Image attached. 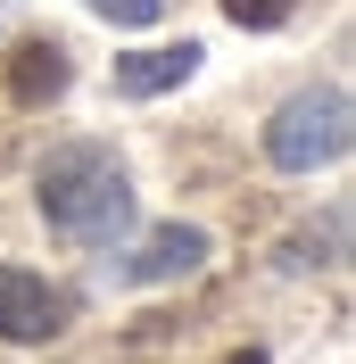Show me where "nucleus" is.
Here are the masks:
<instances>
[{"label":"nucleus","mask_w":356,"mask_h":364,"mask_svg":"<svg viewBox=\"0 0 356 364\" xmlns=\"http://www.w3.org/2000/svg\"><path fill=\"white\" fill-rule=\"evenodd\" d=\"M33 207L75 249H116L125 224H133V174L108 141H67L33 166Z\"/></svg>","instance_id":"nucleus-1"},{"label":"nucleus","mask_w":356,"mask_h":364,"mask_svg":"<svg viewBox=\"0 0 356 364\" xmlns=\"http://www.w3.org/2000/svg\"><path fill=\"white\" fill-rule=\"evenodd\" d=\"M207 50L199 42H166V50H133V58H116V91L125 100H157V91H182L199 75Z\"/></svg>","instance_id":"nucleus-5"},{"label":"nucleus","mask_w":356,"mask_h":364,"mask_svg":"<svg viewBox=\"0 0 356 364\" xmlns=\"http://www.w3.org/2000/svg\"><path fill=\"white\" fill-rule=\"evenodd\" d=\"M199 265H207V232L199 224H157L133 257H116V290H157V282H182Z\"/></svg>","instance_id":"nucleus-4"},{"label":"nucleus","mask_w":356,"mask_h":364,"mask_svg":"<svg viewBox=\"0 0 356 364\" xmlns=\"http://www.w3.org/2000/svg\"><path fill=\"white\" fill-rule=\"evenodd\" d=\"M266 158L282 166V174H315V166H340L348 158V91H298V100H282L266 124Z\"/></svg>","instance_id":"nucleus-2"},{"label":"nucleus","mask_w":356,"mask_h":364,"mask_svg":"<svg viewBox=\"0 0 356 364\" xmlns=\"http://www.w3.org/2000/svg\"><path fill=\"white\" fill-rule=\"evenodd\" d=\"M91 17H108V25H125V33H150L157 17H166V0H83Z\"/></svg>","instance_id":"nucleus-7"},{"label":"nucleus","mask_w":356,"mask_h":364,"mask_svg":"<svg viewBox=\"0 0 356 364\" xmlns=\"http://www.w3.org/2000/svg\"><path fill=\"white\" fill-rule=\"evenodd\" d=\"M75 315V298L67 290H50L42 273H25V265H0V340L9 348H42L58 340Z\"/></svg>","instance_id":"nucleus-3"},{"label":"nucleus","mask_w":356,"mask_h":364,"mask_svg":"<svg viewBox=\"0 0 356 364\" xmlns=\"http://www.w3.org/2000/svg\"><path fill=\"white\" fill-rule=\"evenodd\" d=\"M232 364H266V356H257V348H248V356H232Z\"/></svg>","instance_id":"nucleus-9"},{"label":"nucleus","mask_w":356,"mask_h":364,"mask_svg":"<svg viewBox=\"0 0 356 364\" xmlns=\"http://www.w3.org/2000/svg\"><path fill=\"white\" fill-rule=\"evenodd\" d=\"M67 50L58 42H17V58H9V100L17 108H50L58 91H67Z\"/></svg>","instance_id":"nucleus-6"},{"label":"nucleus","mask_w":356,"mask_h":364,"mask_svg":"<svg viewBox=\"0 0 356 364\" xmlns=\"http://www.w3.org/2000/svg\"><path fill=\"white\" fill-rule=\"evenodd\" d=\"M290 9L298 0H224V17L241 25V33H273V25H290Z\"/></svg>","instance_id":"nucleus-8"}]
</instances>
